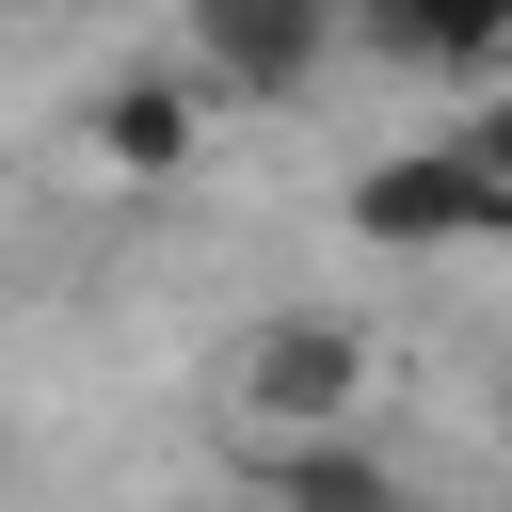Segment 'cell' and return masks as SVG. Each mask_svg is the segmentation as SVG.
<instances>
[{"instance_id":"5b68a950","label":"cell","mask_w":512,"mask_h":512,"mask_svg":"<svg viewBox=\"0 0 512 512\" xmlns=\"http://www.w3.org/2000/svg\"><path fill=\"white\" fill-rule=\"evenodd\" d=\"M384 64H448V80H512V0H336Z\"/></svg>"},{"instance_id":"277c9868","label":"cell","mask_w":512,"mask_h":512,"mask_svg":"<svg viewBox=\"0 0 512 512\" xmlns=\"http://www.w3.org/2000/svg\"><path fill=\"white\" fill-rule=\"evenodd\" d=\"M256 512H416V480L368 432H288V448H256Z\"/></svg>"},{"instance_id":"3957f363","label":"cell","mask_w":512,"mask_h":512,"mask_svg":"<svg viewBox=\"0 0 512 512\" xmlns=\"http://www.w3.org/2000/svg\"><path fill=\"white\" fill-rule=\"evenodd\" d=\"M336 0H192V64L224 80V96H304L320 64H336Z\"/></svg>"},{"instance_id":"52a82bcc","label":"cell","mask_w":512,"mask_h":512,"mask_svg":"<svg viewBox=\"0 0 512 512\" xmlns=\"http://www.w3.org/2000/svg\"><path fill=\"white\" fill-rule=\"evenodd\" d=\"M448 144H464V160H480V176H496V192H512V80H496V96H480V112H464V128H448Z\"/></svg>"},{"instance_id":"6da1fadb","label":"cell","mask_w":512,"mask_h":512,"mask_svg":"<svg viewBox=\"0 0 512 512\" xmlns=\"http://www.w3.org/2000/svg\"><path fill=\"white\" fill-rule=\"evenodd\" d=\"M224 400H240L256 448H288V432H352V400H368V336H352L336 304H288V320H256V336L224 352Z\"/></svg>"},{"instance_id":"8992f818","label":"cell","mask_w":512,"mask_h":512,"mask_svg":"<svg viewBox=\"0 0 512 512\" xmlns=\"http://www.w3.org/2000/svg\"><path fill=\"white\" fill-rule=\"evenodd\" d=\"M192 144H208V96L192 80H160V64L96 80V160L112 176H192Z\"/></svg>"},{"instance_id":"7a4b0ae2","label":"cell","mask_w":512,"mask_h":512,"mask_svg":"<svg viewBox=\"0 0 512 512\" xmlns=\"http://www.w3.org/2000/svg\"><path fill=\"white\" fill-rule=\"evenodd\" d=\"M352 240H384V256H480V240H512V192L432 128V144H384L352 176Z\"/></svg>"}]
</instances>
